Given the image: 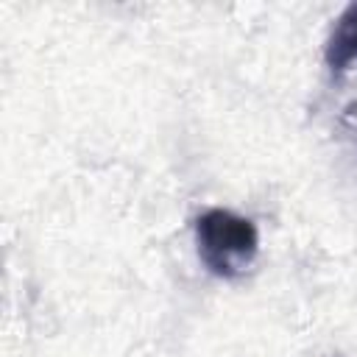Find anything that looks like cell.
I'll list each match as a JSON object with an SVG mask.
<instances>
[{
    "mask_svg": "<svg viewBox=\"0 0 357 357\" xmlns=\"http://www.w3.org/2000/svg\"><path fill=\"white\" fill-rule=\"evenodd\" d=\"M326 64L335 75L357 64V3L346 6L326 39Z\"/></svg>",
    "mask_w": 357,
    "mask_h": 357,
    "instance_id": "7a4b0ae2",
    "label": "cell"
},
{
    "mask_svg": "<svg viewBox=\"0 0 357 357\" xmlns=\"http://www.w3.org/2000/svg\"><path fill=\"white\" fill-rule=\"evenodd\" d=\"M195 245L206 271L223 279H234L254 262L259 237L248 218L229 209H206L195 220Z\"/></svg>",
    "mask_w": 357,
    "mask_h": 357,
    "instance_id": "6da1fadb",
    "label": "cell"
}]
</instances>
